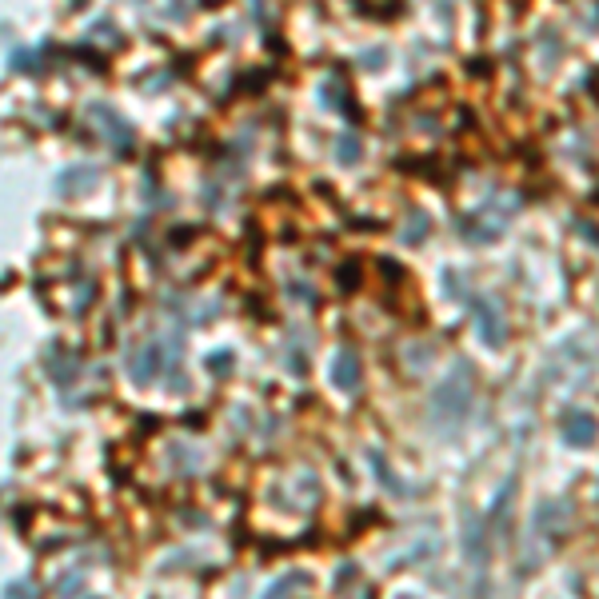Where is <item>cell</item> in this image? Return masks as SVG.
Segmentation results:
<instances>
[{"instance_id":"obj_11","label":"cell","mask_w":599,"mask_h":599,"mask_svg":"<svg viewBox=\"0 0 599 599\" xmlns=\"http://www.w3.org/2000/svg\"><path fill=\"white\" fill-rule=\"evenodd\" d=\"M423 232H428V216H423V212H412V216H408V228H404L400 236L408 240V244H420Z\"/></svg>"},{"instance_id":"obj_1","label":"cell","mask_w":599,"mask_h":599,"mask_svg":"<svg viewBox=\"0 0 599 599\" xmlns=\"http://www.w3.org/2000/svg\"><path fill=\"white\" fill-rule=\"evenodd\" d=\"M177 364H180V340L160 336V340H149L144 348H136L132 359H128V376L136 384H156L164 372H177Z\"/></svg>"},{"instance_id":"obj_5","label":"cell","mask_w":599,"mask_h":599,"mask_svg":"<svg viewBox=\"0 0 599 599\" xmlns=\"http://www.w3.org/2000/svg\"><path fill=\"white\" fill-rule=\"evenodd\" d=\"M459 232L467 240H476V244H487V240H495L504 232V216H495V208H476L467 212V216H459Z\"/></svg>"},{"instance_id":"obj_4","label":"cell","mask_w":599,"mask_h":599,"mask_svg":"<svg viewBox=\"0 0 599 599\" xmlns=\"http://www.w3.org/2000/svg\"><path fill=\"white\" fill-rule=\"evenodd\" d=\"M472 308H476L479 340H484L487 348H500L504 344V312H500V304H495L492 296H476Z\"/></svg>"},{"instance_id":"obj_9","label":"cell","mask_w":599,"mask_h":599,"mask_svg":"<svg viewBox=\"0 0 599 599\" xmlns=\"http://www.w3.org/2000/svg\"><path fill=\"white\" fill-rule=\"evenodd\" d=\"M300 584H308V576H304V571H288V576H280L268 587V595H264V599H292L300 592Z\"/></svg>"},{"instance_id":"obj_12","label":"cell","mask_w":599,"mask_h":599,"mask_svg":"<svg viewBox=\"0 0 599 599\" xmlns=\"http://www.w3.org/2000/svg\"><path fill=\"white\" fill-rule=\"evenodd\" d=\"M8 68H16V72H32V68H36V52L16 49L13 57H8Z\"/></svg>"},{"instance_id":"obj_2","label":"cell","mask_w":599,"mask_h":599,"mask_svg":"<svg viewBox=\"0 0 599 599\" xmlns=\"http://www.w3.org/2000/svg\"><path fill=\"white\" fill-rule=\"evenodd\" d=\"M467 408H472V372L459 364L456 372L431 392V416H436V423H444V428H456V423L467 416Z\"/></svg>"},{"instance_id":"obj_10","label":"cell","mask_w":599,"mask_h":599,"mask_svg":"<svg viewBox=\"0 0 599 599\" xmlns=\"http://www.w3.org/2000/svg\"><path fill=\"white\" fill-rule=\"evenodd\" d=\"M336 160H340V164H356V160H359V141H356L352 132H344V136L336 141Z\"/></svg>"},{"instance_id":"obj_7","label":"cell","mask_w":599,"mask_h":599,"mask_svg":"<svg viewBox=\"0 0 599 599\" xmlns=\"http://www.w3.org/2000/svg\"><path fill=\"white\" fill-rule=\"evenodd\" d=\"M331 384H336L340 392H356L359 388V356L352 348H340L336 356H331Z\"/></svg>"},{"instance_id":"obj_13","label":"cell","mask_w":599,"mask_h":599,"mask_svg":"<svg viewBox=\"0 0 599 599\" xmlns=\"http://www.w3.org/2000/svg\"><path fill=\"white\" fill-rule=\"evenodd\" d=\"M5 599H36L29 584H8L5 587Z\"/></svg>"},{"instance_id":"obj_8","label":"cell","mask_w":599,"mask_h":599,"mask_svg":"<svg viewBox=\"0 0 599 599\" xmlns=\"http://www.w3.org/2000/svg\"><path fill=\"white\" fill-rule=\"evenodd\" d=\"M92 184H96V168L85 164V168H64L57 180H52V188L60 192V196H77V192H88Z\"/></svg>"},{"instance_id":"obj_3","label":"cell","mask_w":599,"mask_h":599,"mask_svg":"<svg viewBox=\"0 0 599 599\" xmlns=\"http://www.w3.org/2000/svg\"><path fill=\"white\" fill-rule=\"evenodd\" d=\"M595 436H599V423L592 412H584V408L564 412V420H559V440H564L567 448H587V444H595Z\"/></svg>"},{"instance_id":"obj_15","label":"cell","mask_w":599,"mask_h":599,"mask_svg":"<svg viewBox=\"0 0 599 599\" xmlns=\"http://www.w3.org/2000/svg\"><path fill=\"white\" fill-rule=\"evenodd\" d=\"M404 599H412V595H404Z\"/></svg>"},{"instance_id":"obj_14","label":"cell","mask_w":599,"mask_h":599,"mask_svg":"<svg viewBox=\"0 0 599 599\" xmlns=\"http://www.w3.org/2000/svg\"><path fill=\"white\" fill-rule=\"evenodd\" d=\"M212 368H216V372H228V352H220V356H212Z\"/></svg>"},{"instance_id":"obj_6","label":"cell","mask_w":599,"mask_h":599,"mask_svg":"<svg viewBox=\"0 0 599 599\" xmlns=\"http://www.w3.org/2000/svg\"><path fill=\"white\" fill-rule=\"evenodd\" d=\"M88 120L100 128V132L108 136V144H116L120 152H128V149H132V128H128L124 120H120V116L113 113V108L92 104V108H88Z\"/></svg>"}]
</instances>
